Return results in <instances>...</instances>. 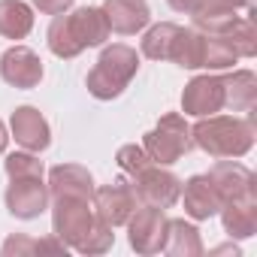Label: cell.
<instances>
[{"mask_svg": "<svg viewBox=\"0 0 257 257\" xmlns=\"http://www.w3.org/2000/svg\"><path fill=\"white\" fill-rule=\"evenodd\" d=\"M109 22L100 7H79L73 13H61L49 25V49L55 58H79L85 49H97L109 40Z\"/></svg>", "mask_w": 257, "mask_h": 257, "instance_id": "1", "label": "cell"}, {"mask_svg": "<svg viewBox=\"0 0 257 257\" xmlns=\"http://www.w3.org/2000/svg\"><path fill=\"white\" fill-rule=\"evenodd\" d=\"M194 146L212 158H245L254 146V112L248 118L236 115H206L191 127Z\"/></svg>", "mask_w": 257, "mask_h": 257, "instance_id": "2", "label": "cell"}, {"mask_svg": "<svg viewBox=\"0 0 257 257\" xmlns=\"http://www.w3.org/2000/svg\"><path fill=\"white\" fill-rule=\"evenodd\" d=\"M140 70V55L137 49L124 46V43H115V46H106L94 64V70L88 73L85 85H88V94L97 97V100H115L124 94V88L134 82Z\"/></svg>", "mask_w": 257, "mask_h": 257, "instance_id": "3", "label": "cell"}, {"mask_svg": "<svg viewBox=\"0 0 257 257\" xmlns=\"http://www.w3.org/2000/svg\"><path fill=\"white\" fill-rule=\"evenodd\" d=\"M143 149L152 158V164L161 167H173L179 164L191 149H194V137H191V124L185 121V115L179 112H167L152 131L143 137Z\"/></svg>", "mask_w": 257, "mask_h": 257, "instance_id": "4", "label": "cell"}, {"mask_svg": "<svg viewBox=\"0 0 257 257\" xmlns=\"http://www.w3.org/2000/svg\"><path fill=\"white\" fill-rule=\"evenodd\" d=\"M94 224H97V215H94L91 200H79V197H58L55 200V206H52V233L67 248H79Z\"/></svg>", "mask_w": 257, "mask_h": 257, "instance_id": "5", "label": "cell"}, {"mask_svg": "<svg viewBox=\"0 0 257 257\" xmlns=\"http://www.w3.org/2000/svg\"><path fill=\"white\" fill-rule=\"evenodd\" d=\"M131 188L137 194V203L143 206H155V209H170L179 203V194H182V179L176 173H170L167 167L161 164H149L143 167L140 173L131 176Z\"/></svg>", "mask_w": 257, "mask_h": 257, "instance_id": "6", "label": "cell"}, {"mask_svg": "<svg viewBox=\"0 0 257 257\" xmlns=\"http://www.w3.org/2000/svg\"><path fill=\"white\" fill-rule=\"evenodd\" d=\"M167 221L170 218L164 215V209H155V206L134 209V215L127 218V239H131V248L137 254H158V251H164Z\"/></svg>", "mask_w": 257, "mask_h": 257, "instance_id": "7", "label": "cell"}, {"mask_svg": "<svg viewBox=\"0 0 257 257\" xmlns=\"http://www.w3.org/2000/svg\"><path fill=\"white\" fill-rule=\"evenodd\" d=\"M91 206H94V215L100 221H106L109 227H121V224H127V218L137 209V194H134L131 182L115 179L103 188H94Z\"/></svg>", "mask_w": 257, "mask_h": 257, "instance_id": "8", "label": "cell"}, {"mask_svg": "<svg viewBox=\"0 0 257 257\" xmlns=\"http://www.w3.org/2000/svg\"><path fill=\"white\" fill-rule=\"evenodd\" d=\"M224 109V76H194L182 91V112L191 118H206Z\"/></svg>", "mask_w": 257, "mask_h": 257, "instance_id": "9", "label": "cell"}, {"mask_svg": "<svg viewBox=\"0 0 257 257\" xmlns=\"http://www.w3.org/2000/svg\"><path fill=\"white\" fill-rule=\"evenodd\" d=\"M221 197V203H230V200H248V197H257V179L248 167L236 164V158H221L209 173H206Z\"/></svg>", "mask_w": 257, "mask_h": 257, "instance_id": "10", "label": "cell"}, {"mask_svg": "<svg viewBox=\"0 0 257 257\" xmlns=\"http://www.w3.org/2000/svg\"><path fill=\"white\" fill-rule=\"evenodd\" d=\"M0 79L13 88L31 91L43 82V61L28 46H13L0 55Z\"/></svg>", "mask_w": 257, "mask_h": 257, "instance_id": "11", "label": "cell"}, {"mask_svg": "<svg viewBox=\"0 0 257 257\" xmlns=\"http://www.w3.org/2000/svg\"><path fill=\"white\" fill-rule=\"evenodd\" d=\"M4 200L10 215L22 221H34L49 209V185H43V179H10Z\"/></svg>", "mask_w": 257, "mask_h": 257, "instance_id": "12", "label": "cell"}, {"mask_svg": "<svg viewBox=\"0 0 257 257\" xmlns=\"http://www.w3.org/2000/svg\"><path fill=\"white\" fill-rule=\"evenodd\" d=\"M10 131L16 137V143L25 149V152H46L52 146V131H49V121L43 118L40 109L34 106H19L10 118Z\"/></svg>", "mask_w": 257, "mask_h": 257, "instance_id": "13", "label": "cell"}, {"mask_svg": "<svg viewBox=\"0 0 257 257\" xmlns=\"http://www.w3.org/2000/svg\"><path fill=\"white\" fill-rule=\"evenodd\" d=\"M100 10L109 22V31H115L121 37H134L143 28H149V22H152V10L146 0H106Z\"/></svg>", "mask_w": 257, "mask_h": 257, "instance_id": "14", "label": "cell"}, {"mask_svg": "<svg viewBox=\"0 0 257 257\" xmlns=\"http://www.w3.org/2000/svg\"><path fill=\"white\" fill-rule=\"evenodd\" d=\"M94 176L79 167V164H58L49 170V197H79V200H91L94 197Z\"/></svg>", "mask_w": 257, "mask_h": 257, "instance_id": "15", "label": "cell"}, {"mask_svg": "<svg viewBox=\"0 0 257 257\" xmlns=\"http://www.w3.org/2000/svg\"><path fill=\"white\" fill-rule=\"evenodd\" d=\"M182 200H185V212L194 218V221H209V218H215L218 212H221V197H218V191H215V185H212V179L206 176V173H200V176H191L185 185H182V194H179Z\"/></svg>", "mask_w": 257, "mask_h": 257, "instance_id": "16", "label": "cell"}, {"mask_svg": "<svg viewBox=\"0 0 257 257\" xmlns=\"http://www.w3.org/2000/svg\"><path fill=\"white\" fill-rule=\"evenodd\" d=\"M221 224L230 239H251L257 233V197L230 200L221 206Z\"/></svg>", "mask_w": 257, "mask_h": 257, "instance_id": "17", "label": "cell"}, {"mask_svg": "<svg viewBox=\"0 0 257 257\" xmlns=\"http://www.w3.org/2000/svg\"><path fill=\"white\" fill-rule=\"evenodd\" d=\"M257 103V76L251 70H233L224 76V109L254 112Z\"/></svg>", "mask_w": 257, "mask_h": 257, "instance_id": "18", "label": "cell"}, {"mask_svg": "<svg viewBox=\"0 0 257 257\" xmlns=\"http://www.w3.org/2000/svg\"><path fill=\"white\" fill-rule=\"evenodd\" d=\"M164 251L173 257H200L203 254V239L200 230L194 224H188L185 218H170L167 221V242Z\"/></svg>", "mask_w": 257, "mask_h": 257, "instance_id": "19", "label": "cell"}, {"mask_svg": "<svg viewBox=\"0 0 257 257\" xmlns=\"http://www.w3.org/2000/svg\"><path fill=\"white\" fill-rule=\"evenodd\" d=\"M191 19H194V28L197 31H203V34H227L230 28H233V22L239 19L236 16V10L233 7H227V4H221V0H203V4L191 13Z\"/></svg>", "mask_w": 257, "mask_h": 257, "instance_id": "20", "label": "cell"}, {"mask_svg": "<svg viewBox=\"0 0 257 257\" xmlns=\"http://www.w3.org/2000/svg\"><path fill=\"white\" fill-rule=\"evenodd\" d=\"M34 31V10L25 0H0V37L25 40Z\"/></svg>", "mask_w": 257, "mask_h": 257, "instance_id": "21", "label": "cell"}, {"mask_svg": "<svg viewBox=\"0 0 257 257\" xmlns=\"http://www.w3.org/2000/svg\"><path fill=\"white\" fill-rule=\"evenodd\" d=\"M170 61L185 70H203V34L197 28H179Z\"/></svg>", "mask_w": 257, "mask_h": 257, "instance_id": "22", "label": "cell"}, {"mask_svg": "<svg viewBox=\"0 0 257 257\" xmlns=\"http://www.w3.org/2000/svg\"><path fill=\"white\" fill-rule=\"evenodd\" d=\"M176 34H179V25H173V22H161V25L149 28L143 37V55L149 61H170Z\"/></svg>", "mask_w": 257, "mask_h": 257, "instance_id": "23", "label": "cell"}, {"mask_svg": "<svg viewBox=\"0 0 257 257\" xmlns=\"http://www.w3.org/2000/svg\"><path fill=\"white\" fill-rule=\"evenodd\" d=\"M67 254V245L52 236V239H31V236H10L4 242V257H25V254Z\"/></svg>", "mask_w": 257, "mask_h": 257, "instance_id": "24", "label": "cell"}, {"mask_svg": "<svg viewBox=\"0 0 257 257\" xmlns=\"http://www.w3.org/2000/svg\"><path fill=\"white\" fill-rule=\"evenodd\" d=\"M203 34V31H200ZM239 61L233 46L218 34H203V70H227Z\"/></svg>", "mask_w": 257, "mask_h": 257, "instance_id": "25", "label": "cell"}, {"mask_svg": "<svg viewBox=\"0 0 257 257\" xmlns=\"http://www.w3.org/2000/svg\"><path fill=\"white\" fill-rule=\"evenodd\" d=\"M230 46H233V52L239 55V58H254L257 55V31H254V22L251 19H236L233 22V28L227 31V34H221Z\"/></svg>", "mask_w": 257, "mask_h": 257, "instance_id": "26", "label": "cell"}, {"mask_svg": "<svg viewBox=\"0 0 257 257\" xmlns=\"http://www.w3.org/2000/svg\"><path fill=\"white\" fill-rule=\"evenodd\" d=\"M4 170L10 179H43V161L34 152H13L4 161Z\"/></svg>", "mask_w": 257, "mask_h": 257, "instance_id": "27", "label": "cell"}, {"mask_svg": "<svg viewBox=\"0 0 257 257\" xmlns=\"http://www.w3.org/2000/svg\"><path fill=\"white\" fill-rule=\"evenodd\" d=\"M115 227H109L106 221H100L97 218V224L91 227V233L82 239V245L76 248L79 254H106L109 248H112V242H115V233H112Z\"/></svg>", "mask_w": 257, "mask_h": 257, "instance_id": "28", "label": "cell"}, {"mask_svg": "<svg viewBox=\"0 0 257 257\" xmlns=\"http://www.w3.org/2000/svg\"><path fill=\"white\" fill-rule=\"evenodd\" d=\"M115 164H118V170L121 173H127V176H134V173H140L143 167H149L152 164V158L146 155V149L143 146H121L118 149V155H115Z\"/></svg>", "mask_w": 257, "mask_h": 257, "instance_id": "29", "label": "cell"}, {"mask_svg": "<svg viewBox=\"0 0 257 257\" xmlns=\"http://www.w3.org/2000/svg\"><path fill=\"white\" fill-rule=\"evenodd\" d=\"M34 4L43 16H61V13H70L73 0H34Z\"/></svg>", "mask_w": 257, "mask_h": 257, "instance_id": "30", "label": "cell"}, {"mask_svg": "<svg viewBox=\"0 0 257 257\" xmlns=\"http://www.w3.org/2000/svg\"><path fill=\"white\" fill-rule=\"evenodd\" d=\"M167 4L176 10V13H185V16H191L200 4H203V0H167Z\"/></svg>", "mask_w": 257, "mask_h": 257, "instance_id": "31", "label": "cell"}, {"mask_svg": "<svg viewBox=\"0 0 257 257\" xmlns=\"http://www.w3.org/2000/svg\"><path fill=\"white\" fill-rule=\"evenodd\" d=\"M7 146H10V134H7L4 121H0V152H7Z\"/></svg>", "mask_w": 257, "mask_h": 257, "instance_id": "32", "label": "cell"}, {"mask_svg": "<svg viewBox=\"0 0 257 257\" xmlns=\"http://www.w3.org/2000/svg\"><path fill=\"white\" fill-rule=\"evenodd\" d=\"M221 4H227V7H233V10H242V7L251 4V0H221Z\"/></svg>", "mask_w": 257, "mask_h": 257, "instance_id": "33", "label": "cell"}]
</instances>
